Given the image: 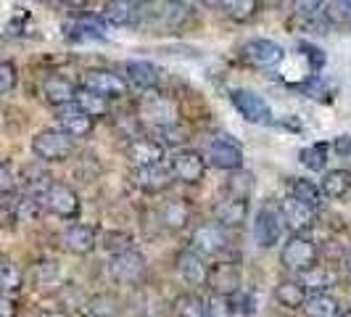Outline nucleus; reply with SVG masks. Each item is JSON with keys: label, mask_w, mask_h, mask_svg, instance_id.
Masks as SVG:
<instances>
[{"label": "nucleus", "mask_w": 351, "mask_h": 317, "mask_svg": "<svg viewBox=\"0 0 351 317\" xmlns=\"http://www.w3.org/2000/svg\"><path fill=\"white\" fill-rule=\"evenodd\" d=\"M175 317H206V301L198 294H180L172 304Z\"/></svg>", "instance_id": "nucleus-32"}, {"label": "nucleus", "mask_w": 351, "mask_h": 317, "mask_svg": "<svg viewBox=\"0 0 351 317\" xmlns=\"http://www.w3.org/2000/svg\"><path fill=\"white\" fill-rule=\"evenodd\" d=\"M35 317H66L64 312H53V309H45V312H40V315Z\"/></svg>", "instance_id": "nucleus-50"}, {"label": "nucleus", "mask_w": 351, "mask_h": 317, "mask_svg": "<svg viewBox=\"0 0 351 317\" xmlns=\"http://www.w3.org/2000/svg\"><path fill=\"white\" fill-rule=\"evenodd\" d=\"M16 222H19L16 204H14V201H8L5 196H0V230L14 228Z\"/></svg>", "instance_id": "nucleus-43"}, {"label": "nucleus", "mask_w": 351, "mask_h": 317, "mask_svg": "<svg viewBox=\"0 0 351 317\" xmlns=\"http://www.w3.org/2000/svg\"><path fill=\"white\" fill-rule=\"evenodd\" d=\"M101 16L111 27H130L138 21V3L135 0H106Z\"/></svg>", "instance_id": "nucleus-25"}, {"label": "nucleus", "mask_w": 351, "mask_h": 317, "mask_svg": "<svg viewBox=\"0 0 351 317\" xmlns=\"http://www.w3.org/2000/svg\"><path fill=\"white\" fill-rule=\"evenodd\" d=\"M333 148H335V154L349 156L351 154V135H338V138L333 141Z\"/></svg>", "instance_id": "nucleus-47"}, {"label": "nucleus", "mask_w": 351, "mask_h": 317, "mask_svg": "<svg viewBox=\"0 0 351 317\" xmlns=\"http://www.w3.org/2000/svg\"><path fill=\"white\" fill-rule=\"evenodd\" d=\"M325 0H293V16L296 19H315L322 11Z\"/></svg>", "instance_id": "nucleus-42"}, {"label": "nucleus", "mask_w": 351, "mask_h": 317, "mask_svg": "<svg viewBox=\"0 0 351 317\" xmlns=\"http://www.w3.org/2000/svg\"><path fill=\"white\" fill-rule=\"evenodd\" d=\"M108 275L119 285H138L145 278V257L135 248L119 251L108 262Z\"/></svg>", "instance_id": "nucleus-4"}, {"label": "nucleus", "mask_w": 351, "mask_h": 317, "mask_svg": "<svg viewBox=\"0 0 351 317\" xmlns=\"http://www.w3.org/2000/svg\"><path fill=\"white\" fill-rule=\"evenodd\" d=\"M169 169H172L175 180L185 183V185H195L206 175V158L201 156L198 151L182 148V151H175V156L169 161Z\"/></svg>", "instance_id": "nucleus-12"}, {"label": "nucleus", "mask_w": 351, "mask_h": 317, "mask_svg": "<svg viewBox=\"0 0 351 317\" xmlns=\"http://www.w3.org/2000/svg\"><path fill=\"white\" fill-rule=\"evenodd\" d=\"M251 191H254V175H251V172H243V169H235L228 180V196H235V198L248 201V198H251Z\"/></svg>", "instance_id": "nucleus-35"}, {"label": "nucleus", "mask_w": 351, "mask_h": 317, "mask_svg": "<svg viewBox=\"0 0 351 317\" xmlns=\"http://www.w3.org/2000/svg\"><path fill=\"white\" fill-rule=\"evenodd\" d=\"M214 222L222 225V228H241L248 217V201L243 198H235V196H222L217 204H214Z\"/></svg>", "instance_id": "nucleus-21"}, {"label": "nucleus", "mask_w": 351, "mask_h": 317, "mask_svg": "<svg viewBox=\"0 0 351 317\" xmlns=\"http://www.w3.org/2000/svg\"><path fill=\"white\" fill-rule=\"evenodd\" d=\"M306 317H341V304L330 294H312L304 304Z\"/></svg>", "instance_id": "nucleus-27"}, {"label": "nucleus", "mask_w": 351, "mask_h": 317, "mask_svg": "<svg viewBox=\"0 0 351 317\" xmlns=\"http://www.w3.org/2000/svg\"><path fill=\"white\" fill-rule=\"evenodd\" d=\"M16 188V175L11 169V164L0 161V196H11Z\"/></svg>", "instance_id": "nucleus-44"}, {"label": "nucleus", "mask_w": 351, "mask_h": 317, "mask_svg": "<svg viewBox=\"0 0 351 317\" xmlns=\"http://www.w3.org/2000/svg\"><path fill=\"white\" fill-rule=\"evenodd\" d=\"M88 312L93 317H114L119 312V301L114 299L111 294H101L98 299L88 301Z\"/></svg>", "instance_id": "nucleus-38"}, {"label": "nucleus", "mask_w": 351, "mask_h": 317, "mask_svg": "<svg viewBox=\"0 0 351 317\" xmlns=\"http://www.w3.org/2000/svg\"><path fill=\"white\" fill-rule=\"evenodd\" d=\"M64 5H69V8H74V11H82V8H88L90 0H61Z\"/></svg>", "instance_id": "nucleus-49"}, {"label": "nucleus", "mask_w": 351, "mask_h": 317, "mask_svg": "<svg viewBox=\"0 0 351 317\" xmlns=\"http://www.w3.org/2000/svg\"><path fill=\"white\" fill-rule=\"evenodd\" d=\"M235 307V304H232ZM235 312H241L243 317H254L256 315V301H254V294L251 291H238V307H235Z\"/></svg>", "instance_id": "nucleus-45"}, {"label": "nucleus", "mask_w": 351, "mask_h": 317, "mask_svg": "<svg viewBox=\"0 0 351 317\" xmlns=\"http://www.w3.org/2000/svg\"><path fill=\"white\" fill-rule=\"evenodd\" d=\"M230 246V235L228 230L217 222H206V225H198L191 233V248L201 257H214V254H222Z\"/></svg>", "instance_id": "nucleus-10"}, {"label": "nucleus", "mask_w": 351, "mask_h": 317, "mask_svg": "<svg viewBox=\"0 0 351 317\" xmlns=\"http://www.w3.org/2000/svg\"><path fill=\"white\" fill-rule=\"evenodd\" d=\"M306 288L299 281H280L275 285V301L285 309H301L306 304Z\"/></svg>", "instance_id": "nucleus-26"}, {"label": "nucleus", "mask_w": 351, "mask_h": 317, "mask_svg": "<svg viewBox=\"0 0 351 317\" xmlns=\"http://www.w3.org/2000/svg\"><path fill=\"white\" fill-rule=\"evenodd\" d=\"M299 156L304 167H309L312 172H322L325 169V161H328V145L325 143H315V145L304 148Z\"/></svg>", "instance_id": "nucleus-36"}, {"label": "nucleus", "mask_w": 351, "mask_h": 317, "mask_svg": "<svg viewBox=\"0 0 351 317\" xmlns=\"http://www.w3.org/2000/svg\"><path fill=\"white\" fill-rule=\"evenodd\" d=\"M278 211H280L282 228H288L293 235H306V233L317 225L315 207L301 204V201H296V198H285V201H280Z\"/></svg>", "instance_id": "nucleus-8"}, {"label": "nucleus", "mask_w": 351, "mask_h": 317, "mask_svg": "<svg viewBox=\"0 0 351 317\" xmlns=\"http://www.w3.org/2000/svg\"><path fill=\"white\" fill-rule=\"evenodd\" d=\"M191 217H193V209L185 198H167L158 204V222H161V228L172 230V233L188 228Z\"/></svg>", "instance_id": "nucleus-20"}, {"label": "nucleus", "mask_w": 351, "mask_h": 317, "mask_svg": "<svg viewBox=\"0 0 351 317\" xmlns=\"http://www.w3.org/2000/svg\"><path fill=\"white\" fill-rule=\"evenodd\" d=\"M53 177L45 172V169H40V167H27L24 169V191L27 196H32V198H43L45 191L51 188Z\"/></svg>", "instance_id": "nucleus-33"}, {"label": "nucleus", "mask_w": 351, "mask_h": 317, "mask_svg": "<svg viewBox=\"0 0 351 317\" xmlns=\"http://www.w3.org/2000/svg\"><path fill=\"white\" fill-rule=\"evenodd\" d=\"M0 317H16V301L8 294H0Z\"/></svg>", "instance_id": "nucleus-46"}, {"label": "nucleus", "mask_w": 351, "mask_h": 317, "mask_svg": "<svg viewBox=\"0 0 351 317\" xmlns=\"http://www.w3.org/2000/svg\"><path fill=\"white\" fill-rule=\"evenodd\" d=\"M288 188H291V198H296L301 204H309V207H315V209L322 204V191H319V185L312 183V180H306V177H291Z\"/></svg>", "instance_id": "nucleus-28"}, {"label": "nucleus", "mask_w": 351, "mask_h": 317, "mask_svg": "<svg viewBox=\"0 0 351 317\" xmlns=\"http://www.w3.org/2000/svg\"><path fill=\"white\" fill-rule=\"evenodd\" d=\"M341 317H351V309H346V312H343Z\"/></svg>", "instance_id": "nucleus-52"}, {"label": "nucleus", "mask_w": 351, "mask_h": 317, "mask_svg": "<svg viewBox=\"0 0 351 317\" xmlns=\"http://www.w3.org/2000/svg\"><path fill=\"white\" fill-rule=\"evenodd\" d=\"M132 244V238H130V233H119V230H111V233H106L104 235V248L106 251H111V257L114 254H119V251H127Z\"/></svg>", "instance_id": "nucleus-40"}, {"label": "nucleus", "mask_w": 351, "mask_h": 317, "mask_svg": "<svg viewBox=\"0 0 351 317\" xmlns=\"http://www.w3.org/2000/svg\"><path fill=\"white\" fill-rule=\"evenodd\" d=\"M206 285L211 288V294L219 296H235L241 291V270L232 262H217L209 267L206 275Z\"/></svg>", "instance_id": "nucleus-15"}, {"label": "nucleus", "mask_w": 351, "mask_h": 317, "mask_svg": "<svg viewBox=\"0 0 351 317\" xmlns=\"http://www.w3.org/2000/svg\"><path fill=\"white\" fill-rule=\"evenodd\" d=\"M74 104L80 106L88 117H106L108 114V98L104 95H95V93H90L85 88H77V95H74Z\"/></svg>", "instance_id": "nucleus-31"}, {"label": "nucleus", "mask_w": 351, "mask_h": 317, "mask_svg": "<svg viewBox=\"0 0 351 317\" xmlns=\"http://www.w3.org/2000/svg\"><path fill=\"white\" fill-rule=\"evenodd\" d=\"M206 317H235L232 296H219V294H211L209 299H206Z\"/></svg>", "instance_id": "nucleus-39"}, {"label": "nucleus", "mask_w": 351, "mask_h": 317, "mask_svg": "<svg viewBox=\"0 0 351 317\" xmlns=\"http://www.w3.org/2000/svg\"><path fill=\"white\" fill-rule=\"evenodd\" d=\"M191 14L182 0H143L138 5V21L154 27H177Z\"/></svg>", "instance_id": "nucleus-2"}, {"label": "nucleus", "mask_w": 351, "mask_h": 317, "mask_svg": "<svg viewBox=\"0 0 351 317\" xmlns=\"http://www.w3.org/2000/svg\"><path fill=\"white\" fill-rule=\"evenodd\" d=\"M343 267H346V270L351 272V248L346 251V257H343Z\"/></svg>", "instance_id": "nucleus-51"}, {"label": "nucleus", "mask_w": 351, "mask_h": 317, "mask_svg": "<svg viewBox=\"0 0 351 317\" xmlns=\"http://www.w3.org/2000/svg\"><path fill=\"white\" fill-rule=\"evenodd\" d=\"M32 154L45 164H58V161H66L74 154V138L66 135L64 130H40L35 138H32Z\"/></svg>", "instance_id": "nucleus-1"}, {"label": "nucleus", "mask_w": 351, "mask_h": 317, "mask_svg": "<svg viewBox=\"0 0 351 317\" xmlns=\"http://www.w3.org/2000/svg\"><path fill=\"white\" fill-rule=\"evenodd\" d=\"M24 285V272L11 259H0V294H16Z\"/></svg>", "instance_id": "nucleus-34"}, {"label": "nucleus", "mask_w": 351, "mask_h": 317, "mask_svg": "<svg viewBox=\"0 0 351 317\" xmlns=\"http://www.w3.org/2000/svg\"><path fill=\"white\" fill-rule=\"evenodd\" d=\"M138 114H141L143 122L151 124V127H158V130H167V127L177 124V106L167 95H158L156 90H148L143 95Z\"/></svg>", "instance_id": "nucleus-5"}, {"label": "nucleus", "mask_w": 351, "mask_h": 317, "mask_svg": "<svg viewBox=\"0 0 351 317\" xmlns=\"http://www.w3.org/2000/svg\"><path fill=\"white\" fill-rule=\"evenodd\" d=\"M304 275V281H301V285L306 288V294L312 291V294H325V288H328V272L319 267V264H315L312 270H306V272H301Z\"/></svg>", "instance_id": "nucleus-37"}, {"label": "nucleus", "mask_w": 351, "mask_h": 317, "mask_svg": "<svg viewBox=\"0 0 351 317\" xmlns=\"http://www.w3.org/2000/svg\"><path fill=\"white\" fill-rule=\"evenodd\" d=\"M219 8L232 21H251L259 11V0H219Z\"/></svg>", "instance_id": "nucleus-30"}, {"label": "nucleus", "mask_w": 351, "mask_h": 317, "mask_svg": "<svg viewBox=\"0 0 351 317\" xmlns=\"http://www.w3.org/2000/svg\"><path fill=\"white\" fill-rule=\"evenodd\" d=\"M243 56H246V61L251 67H256V69H275L278 64L282 61V48L275 43V40H248L246 48H243Z\"/></svg>", "instance_id": "nucleus-18"}, {"label": "nucleus", "mask_w": 351, "mask_h": 317, "mask_svg": "<svg viewBox=\"0 0 351 317\" xmlns=\"http://www.w3.org/2000/svg\"><path fill=\"white\" fill-rule=\"evenodd\" d=\"M19 82V69L14 61H0V95L11 93Z\"/></svg>", "instance_id": "nucleus-41"}, {"label": "nucleus", "mask_w": 351, "mask_h": 317, "mask_svg": "<svg viewBox=\"0 0 351 317\" xmlns=\"http://www.w3.org/2000/svg\"><path fill=\"white\" fill-rule=\"evenodd\" d=\"M177 275L188 285H206V275H209V264L201 254H195L193 248L180 251L177 254Z\"/></svg>", "instance_id": "nucleus-22"}, {"label": "nucleus", "mask_w": 351, "mask_h": 317, "mask_svg": "<svg viewBox=\"0 0 351 317\" xmlns=\"http://www.w3.org/2000/svg\"><path fill=\"white\" fill-rule=\"evenodd\" d=\"M230 101H232V106L238 108V114L246 119V122H254V124H264L272 119V108H269V104L264 101L262 95H256L254 90H232L230 93Z\"/></svg>", "instance_id": "nucleus-13"}, {"label": "nucleus", "mask_w": 351, "mask_h": 317, "mask_svg": "<svg viewBox=\"0 0 351 317\" xmlns=\"http://www.w3.org/2000/svg\"><path fill=\"white\" fill-rule=\"evenodd\" d=\"M301 48L306 51V56H312V58H315V61H317V67H322V64H325V56H319V53H322V51H317L315 45H301Z\"/></svg>", "instance_id": "nucleus-48"}, {"label": "nucleus", "mask_w": 351, "mask_h": 317, "mask_svg": "<svg viewBox=\"0 0 351 317\" xmlns=\"http://www.w3.org/2000/svg\"><path fill=\"white\" fill-rule=\"evenodd\" d=\"M56 119H58V130H64L71 138H88L95 127V119L88 117L77 104H66L56 108Z\"/></svg>", "instance_id": "nucleus-17"}, {"label": "nucleus", "mask_w": 351, "mask_h": 317, "mask_svg": "<svg viewBox=\"0 0 351 317\" xmlns=\"http://www.w3.org/2000/svg\"><path fill=\"white\" fill-rule=\"evenodd\" d=\"M80 88L90 90L95 95H104V98H122L127 93V82H124L122 74H114L108 69H88L80 80Z\"/></svg>", "instance_id": "nucleus-9"}, {"label": "nucleus", "mask_w": 351, "mask_h": 317, "mask_svg": "<svg viewBox=\"0 0 351 317\" xmlns=\"http://www.w3.org/2000/svg\"><path fill=\"white\" fill-rule=\"evenodd\" d=\"M132 180H135V185L141 188L143 193H151V196L167 193V191L175 185V175H172V169H169V167H164V164L138 167V169H132Z\"/></svg>", "instance_id": "nucleus-14"}, {"label": "nucleus", "mask_w": 351, "mask_h": 317, "mask_svg": "<svg viewBox=\"0 0 351 317\" xmlns=\"http://www.w3.org/2000/svg\"><path fill=\"white\" fill-rule=\"evenodd\" d=\"M43 207L51 214H56V217H61V220H77L80 211H82L77 191L69 188L66 183H56V180H53L51 188L43 196Z\"/></svg>", "instance_id": "nucleus-6"}, {"label": "nucleus", "mask_w": 351, "mask_h": 317, "mask_svg": "<svg viewBox=\"0 0 351 317\" xmlns=\"http://www.w3.org/2000/svg\"><path fill=\"white\" fill-rule=\"evenodd\" d=\"M122 77L127 85H132L135 90H141V93L156 90L158 82H161V71L154 64H148V61H127Z\"/></svg>", "instance_id": "nucleus-23"}, {"label": "nucleus", "mask_w": 351, "mask_h": 317, "mask_svg": "<svg viewBox=\"0 0 351 317\" xmlns=\"http://www.w3.org/2000/svg\"><path fill=\"white\" fill-rule=\"evenodd\" d=\"M43 95H45V101L51 106H66V104H74V95H77V85L66 80V77H61V74H48L45 80H43Z\"/></svg>", "instance_id": "nucleus-24"}, {"label": "nucleus", "mask_w": 351, "mask_h": 317, "mask_svg": "<svg viewBox=\"0 0 351 317\" xmlns=\"http://www.w3.org/2000/svg\"><path fill=\"white\" fill-rule=\"evenodd\" d=\"M319 262V248L309 235H291L280 248V264L288 272H306Z\"/></svg>", "instance_id": "nucleus-3"}, {"label": "nucleus", "mask_w": 351, "mask_h": 317, "mask_svg": "<svg viewBox=\"0 0 351 317\" xmlns=\"http://www.w3.org/2000/svg\"><path fill=\"white\" fill-rule=\"evenodd\" d=\"M61 244L74 257H88L98 246V233H95V228H90V225L71 222L69 228L61 233Z\"/></svg>", "instance_id": "nucleus-19"}, {"label": "nucleus", "mask_w": 351, "mask_h": 317, "mask_svg": "<svg viewBox=\"0 0 351 317\" xmlns=\"http://www.w3.org/2000/svg\"><path fill=\"white\" fill-rule=\"evenodd\" d=\"M206 158H209L211 167L217 169H225V172H235V169H243V148L241 143L230 135H217L209 141L206 148Z\"/></svg>", "instance_id": "nucleus-7"}, {"label": "nucleus", "mask_w": 351, "mask_h": 317, "mask_svg": "<svg viewBox=\"0 0 351 317\" xmlns=\"http://www.w3.org/2000/svg\"><path fill=\"white\" fill-rule=\"evenodd\" d=\"M164 143L154 141V138H132L124 148V156L130 158L132 169L138 167H151V164H161L164 161Z\"/></svg>", "instance_id": "nucleus-16"}, {"label": "nucleus", "mask_w": 351, "mask_h": 317, "mask_svg": "<svg viewBox=\"0 0 351 317\" xmlns=\"http://www.w3.org/2000/svg\"><path fill=\"white\" fill-rule=\"evenodd\" d=\"M319 191L330 198H343L351 191V172L349 169H330L322 177Z\"/></svg>", "instance_id": "nucleus-29"}, {"label": "nucleus", "mask_w": 351, "mask_h": 317, "mask_svg": "<svg viewBox=\"0 0 351 317\" xmlns=\"http://www.w3.org/2000/svg\"><path fill=\"white\" fill-rule=\"evenodd\" d=\"M282 238V220L275 207H267L256 211L254 217V241L259 248H275Z\"/></svg>", "instance_id": "nucleus-11"}]
</instances>
